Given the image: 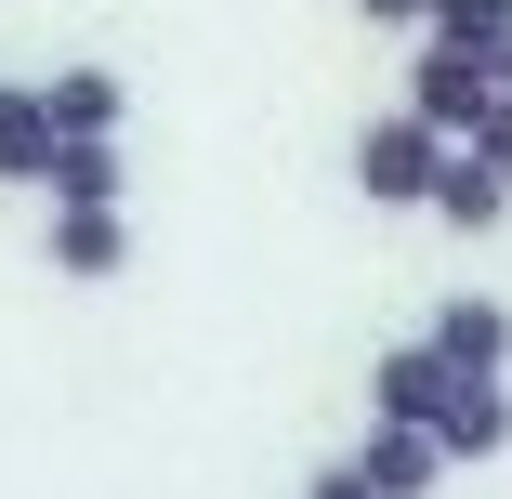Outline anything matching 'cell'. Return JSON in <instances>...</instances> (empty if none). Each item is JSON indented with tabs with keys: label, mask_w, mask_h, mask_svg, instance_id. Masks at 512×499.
Returning a JSON list of instances; mask_svg holds the SVG:
<instances>
[{
	"label": "cell",
	"mask_w": 512,
	"mask_h": 499,
	"mask_svg": "<svg viewBox=\"0 0 512 499\" xmlns=\"http://www.w3.org/2000/svg\"><path fill=\"white\" fill-rule=\"evenodd\" d=\"M434 171H447V132H434L421 106H381V119L355 132V184H368V211H421Z\"/></svg>",
	"instance_id": "obj_1"
},
{
	"label": "cell",
	"mask_w": 512,
	"mask_h": 499,
	"mask_svg": "<svg viewBox=\"0 0 512 499\" xmlns=\"http://www.w3.org/2000/svg\"><path fill=\"white\" fill-rule=\"evenodd\" d=\"M486 92H499V79H486V53H460V40H421V66H407V106H421L447 145L486 119Z\"/></svg>",
	"instance_id": "obj_2"
},
{
	"label": "cell",
	"mask_w": 512,
	"mask_h": 499,
	"mask_svg": "<svg viewBox=\"0 0 512 499\" xmlns=\"http://www.w3.org/2000/svg\"><path fill=\"white\" fill-rule=\"evenodd\" d=\"M447 381H460V368H447L434 342H381V355H368V421H421V434H434Z\"/></svg>",
	"instance_id": "obj_3"
},
{
	"label": "cell",
	"mask_w": 512,
	"mask_h": 499,
	"mask_svg": "<svg viewBox=\"0 0 512 499\" xmlns=\"http://www.w3.org/2000/svg\"><path fill=\"white\" fill-rule=\"evenodd\" d=\"M421 342H434V355H447L460 381H499V368H512V316L486 303V289H460V303H434V329H421Z\"/></svg>",
	"instance_id": "obj_4"
},
{
	"label": "cell",
	"mask_w": 512,
	"mask_h": 499,
	"mask_svg": "<svg viewBox=\"0 0 512 499\" xmlns=\"http://www.w3.org/2000/svg\"><path fill=\"white\" fill-rule=\"evenodd\" d=\"M119 132H53V171H40V197L53 211H119Z\"/></svg>",
	"instance_id": "obj_5"
},
{
	"label": "cell",
	"mask_w": 512,
	"mask_h": 499,
	"mask_svg": "<svg viewBox=\"0 0 512 499\" xmlns=\"http://www.w3.org/2000/svg\"><path fill=\"white\" fill-rule=\"evenodd\" d=\"M434 224H460V237H486L499 211H512V171H486L473 145H447V171H434V197H421Z\"/></svg>",
	"instance_id": "obj_6"
},
{
	"label": "cell",
	"mask_w": 512,
	"mask_h": 499,
	"mask_svg": "<svg viewBox=\"0 0 512 499\" xmlns=\"http://www.w3.org/2000/svg\"><path fill=\"white\" fill-rule=\"evenodd\" d=\"M40 250H53V276L106 289V276L132 263V224H119V211H53V237H40Z\"/></svg>",
	"instance_id": "obj_7"
},
{
	"label": "cell",
	"mask_w": 512,
	"mask_h": 499,
	"mask_svg": "<svg viewBox=\"0 0 512 499\" xmlns=\"http://www.w3.org/2000/svg\"><path fill=\"white\" fill-rule=\"evenodd\" d=\"M355 460H368V486H381V499H434V473H447V447H434L421 421H368V447H355Z\"/></svg>",
	"instance_id": "obj_8"
},
{
	"label": "cell",
	"mask_w": 512,
	"mask_h": 499,
	"mask_svg": "<svg viewBox=\"0 0 512 499\" xmlns=\"http://www.w3.org/2000/svg\"><path fill=\"white\" fill-rule=\"evenodd\" d=\"M434 447H447V460H499V447H512V394H499V381H447Z\"/></svg>",
	"instance_id": "obj_9"
},
{
	"label": "cell",
	"mask_w": 512,
	"mask_h": 499,
	"mask_svg": "<svg viewBox=\"0 0 512 499\" xmlns=\"http://www.w3.org/2000/svg\"><path fill=\"white\" fill-rule=\"evenodd\" d=\"M40 106H53V132H119V119H132V92H119V66H53V79H40Z\"/></svg>",
	"instance_id": "obj_10"
},
{
	"label": "cell",
	"mask_w": 512,
	"mask_h": 499,
	"mask_svg": "<svg viewBox=\"0 0 512 499\" xmlns=\"http://www.w3.org/2000/svg\"><path fill=\"white\" fill-rule=\"evenodd\" d=\"M53 171V106L40 79H0V184H40Z\"/></svg>",
	"instance_id": "obj_11"
},
{
	"label": "cell",
	"mask_w": 512,
	"mask_h": 499,
	"mask_svg": "<svg viewBox=\"0 0 512 499\" xmlns=\"http://www.w3.org/2000/svg\"><path fill=\"white\" fill-rule=\"evenodd\" d=\"M421 27L460 40V53H486V40H512V0H421Z\"/></svg>",
	"instance_id": "obj_12"
},
{
	"label": "cell",
	"mask_w": 512,
	"mask_h": 499,
	"mask_svg": "<svg viewBox=\"0 0 512 499\" xmlns=\"http://www.w3.org/2000/svg\"><path fill=\"white\" fill-rule=\"evenodd\" d=\"M460 145H473V158H486V171H512V92H486V119H473V132H460Z\"/></svg>",
	"instance_id": "obj_13"
},
{
	"label": "cell",
	"mask_w": 512,
	"mask_h": 499,
	"mask_svg": "<svg viewBox=\"0 0 512 499\" xmlns=\"http://www.w3.org/2000/svg\"><path fill=\"white\" fill-rule=\"evenodd\" d=\"M302 499H381V486H368V460H316V486H302Z\"/></svg>",
	"instance_id": "obj_14"
},
{
	"label": "cell",
	"mask_w": 512,
	"mask_h": 499,
	"mask_svg": "<svg viewBox=\"0 0 512 499\" xmlns=\"http://www.w3.org/2000/svg\"><path fill=\"white\" fill-rule=\"evenodd\" d=\"M355 14H368V27H421V0H355Z\"/></svg>",
	"instance_id": "obj_15"
},
{
	"label": "cell",
	"mask_w": 512,
	"mask_h": 499,
	"mask_svg": "<svg viewBox=\"0 0 512 499\" xmlns=\"http://www.w3.org/2000/svg\"><path fill=\"white\" fill-rule=\"evenodd\" d=\"M486 79H499V92H512V40H486Z\"/></svg>",
	"instance_id": "obj_16"
}]
</instances>
